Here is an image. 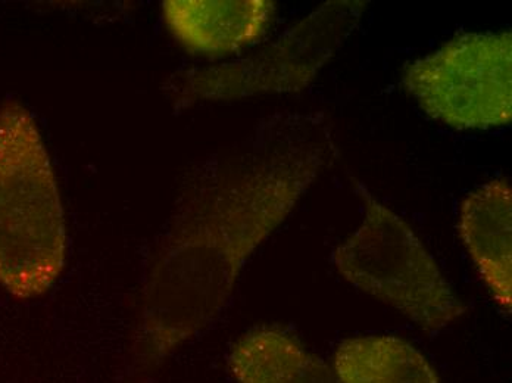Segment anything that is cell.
<instances>
[{"instance_id":"3957f363","label":"cell","mask_w":512,"mask_h":383,"mask_svg":"<svg viewBox=\"0 0 512 383\" xmlns=\"http://www.w3.org/2000/svg\"><path fill=\"white\" fill-rule=\"evenodd\" d=\"M361 226L334 249L332 261L352 286L401 311L426 332H439L467 313L410 224L362 182Z\"/></svg>"},{"instance_id":"9c48e42d","label":"cell","mask_w":512,"mask_h":383,"mask_svg":"<svg viewBox=\"0 0 512 383\" xmlns=\"http://www.w3.org/2000/svg\"><path fill=\"white\" fill-rule=\"evenodd\" d=\"M334 372L342 383H440L426 357L396 336L340 342L334 353Z\"/></svg>"},{"instance_id":"52a82bcc","label":"cell","mask_w":512,"mask_h":383,"mask_svg":"<svg viewBox=\"0 0 512 383\" xmlns=\"http://www.w3.org/2000/svg\"><path fill=\"white\" fill-rule=\"evenodd\" d=\"M458 232L493 301L511 313L512 189L510 180L495 179L468 193L462 201Z\"/></svg>"},{"instance_id":"ba28073f","label":"cell","mask_w":512,"mask_h":383,"mask_svg":"<svg viewBox=\"0 0 512 383\" xmlns=\"http://www.w3.org/2000/svg\"><path fill=\"white\" fill-rule=\"evenodd\" d=\"M229 367L237 383H342L326 361L277 328L242 336L231 348Z\"/></svg>"},{"instance_id":"6da1fadb","label":"cell","mask_w":512,"mask_h":383,"mask_svg":"<svg viewBox=\"0 0 512 383\" xmlns=\"http://www.w3.org/2000/svg\"><path fill=\"white\" fill-rule=\"evenodd\" d=\"M337 157L326 114L284 111L264 118L242 148L196 171L146 291L145 358L159 363L214 323L248 258Z\"/></svg>"},{"instance_id":"8992f818","label":"cell","mask_w":512,"mask_h":383,"mask_svg":"<svg viewBox=\"0 0 512 383\" xmlns=\"http://www.w3.org/2000/svg\"><path fill=\"white\" fill-rule=\"evenodd\" d=\"M270 0H167L165 24L186 51L227 56L251 48L267 34L276 17Z\"/></svg>"},{"instance_id":"7a4b0ae2","label":"cell","mask_w":512,"mask_h":383,"mask_svg":"<svg viewBox=\"0 0 512 383\" xmlns=\"http://www.w3.org/2000/svg\"><path fill=\"white\" fill-rule=\"evenodd\" d=\"M67 226L42 135L18 102L0 108V285L20 300L61 276Z\"/></svg>"},{"instance_id":"5b68a950","label":"cell","mask_w":512,"mask_h":383,"mask_svg":"<svg viewBox=\"0 0 512 383\" xmlns=\"http://www.w3.org/2000/svg\"><path fill=\"white\" fill-rule=\"evenodd\" d=\"M402 86L427 117L457 130L512 120V34L468 33L405 67Z\"/></svg>"},{"instance_id":"277c9868","label":"cell","mask_w":512,"mask_h":383,"mask_svg":"<svg viewBox=\"0 0 512 383\" xmlns=\"http://www.w3.org/2000/svg\"><path fill=\"white\" fill-rule=\"evenodd\" d=\"M367 5L361 0H330L255 54L186 71L171 89L177 104L190 107L264 93L302 92L357 30Z\"/></svg>"}]
</instances>
